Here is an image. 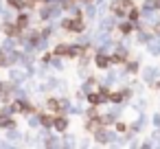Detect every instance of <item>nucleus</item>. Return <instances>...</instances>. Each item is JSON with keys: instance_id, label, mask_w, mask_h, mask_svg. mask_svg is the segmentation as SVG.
<instances>
[{"instance_id": "obj_1", "label": "nucleus", "mask_w": 160, "mask_h": 149, "mask_svg": "<svg viewBox=\"0 0 160 149\" xmlns=\"http://www.w3.org/2000/svg\"><path fill=\"white\" fill-rule=\"evenodd\" d=\"M55 53H57V55H70V57H72V55L79 53V48H77V46H66V44H62V46L55 48Z\"/></svg>"}, {"instance_id": "obj_2", "label": "nucleus", "mask_w": 160, "mask_h": 149, "mask_svg": "<svg viewBox=\"0 0 160 149\" xmlns=\"http://www.w3.org/2000/svg\"><path fill=\"white\" fill-rule=\"evenodd\" d=\"M64 29H70V31L79 33V31H83V22L81 20H66L64 22Z\"/></svg>"}, {"instance_id": "obj_3", "label": "nucleus", "mask_w": 160, "mask_h": 149, "mask_svg": "<svg viewBox=\"0 0 160 149\" xmlns=\"http://www.w3.org/2000/svg\"><path fill=\"white\" fill-rule=\"evenodd\" d=\"M108 64H110V59H108L105 55H99V57H97V66H99V68H108Z\"/></svg>"}, {"instance_id": "obj_4", "label": "nucleus", "mask_w": 160, "mask_h": 149, "mask_svg": "<svg viewBox=\"0 0 160 149\" xmlns=\"http://www.w3.org/2000/svg\"><path fill=\"white\" fill-rule=\"evenodd\" d=\"M88 101H90L92 105H99V103H103V94H90Z\"/></svg>"}, {"instance_id": "obj_5", "label": "nucleus", "mask_w": 160, "mask_h": 149, "mask_svg": "<svg viewBox=\"0 0 160 149\" xmlns=\"http://www.w3.org/2000/svg\"><path fill=\"white\" fill-rule=\"evenodd\" d=\"M53 125H55L57 129H66V125H68V123H66V118H55V121H53Z\"/></svg>"}, {"instance_id": "obj_6", "label": "nucleus", "mask_w": 160, "mask_h": 149, "mask_svg": "<svg viewBox=\"0 0 160 149\" xmlns=\"http://www.w3.org/2000/svg\"><path fill=\"white\" fill-rule=\"evenodd\" d=\"M0 125H2V127H11V125H13V121H11V118H7V116H0Z\"/></svg>"}, {"instance_id": "obj_7", "label": "nucleus", "mask_w": 160, "mask_h": 149, "mask_svg": "<svg viewBox=\"0 0 160 149\" xmlns=\"http://www.w3.org/2000/svg\"><path fill=\"white\" fill-rule=\"evenodd\" d=\"M18 27H20V29L27 27V16H20V18H18Z\"/></svg>"}, {"instance_id": "obj_8", "label": "nucleus", "mask_w": 160, "mask_h": 149, "mask_svg": "<svg viewBox=\"0 0 160 149\" xmlns=\"http://www.w3.org/2000/svg\"><path fill=\"white\" fill-rule=\"evenodd\" d=\"M40 118H42L44 125H53V121H55V118H51V116H40Z\"/></svg>"}, {"instance_id": "obj_9", "label": "nucleus", "mask_w": 160, "mask_h": 149, "mask_svg": "<svg viewBox=\"0 0 160 149\" xmlns=\"http://www.w3.org/2000/svg\"><path fill=\"white\" fill-rule=\"evenodd\" d=\"M9 5H11V7H18V9H20V7H22V0H9Z\"/></svg>"}, {"instance_id": "obj_10", "label": "nucleus", "mask_w": 160, "mask_h": 149, "mask_svg": "<svg viewBox=\"0 0 160 149\" xmlns=\"http://www.w3.org/2000/svg\"><path fill=\"white\" fill-rule=\"evenodd\" d=\"M123 99V92H116V94H112V101H121Z\"/></svg>"}, {"instance_id": "obj_11", "label": "nucleus", "mask_w": 160, "mask_h": 149, "mask_svg": "<svg viewBox=\"0 0 160 149\" xmlns=\"http://www.w3.org/2000/svg\"><path fill=\"white\" fill-rule=\"evenodd\" d=\"M121 31L123 33H129V24H121Z\"/></svg>"}]
</instances>
